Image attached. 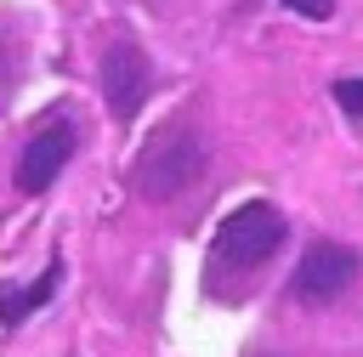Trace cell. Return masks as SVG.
I'll return each mask as SVG.
<instances>
[{"mask_svg":"<svg viewBox=\"0 0 363 357\" xmlns=\"http://www.w3.org/2000/svg\"><path fill=\"white\" fill-rule=\"evenodd\" d=\"M284 232H289V227H284L278 204L250 198V204H238V210L216 227V266H227V272H255V266H267V261L278 255Z\"/></svg>","mask_w":363,"mask_h":357,"instance_id":"6da1fadb","label":"cell"},{"mask_svg":"<svg viewBox=\"0 0 363 357\" xmlns=\"http://www.w3.org/2000/svg\"><path fill=\"white\" fill-rule=\"evenodd\" d=\"M284 6H289V11H301V17H312V23L335 11V0H284Z\"/></svg>","mask_w":363,"mask_h":357,"instance_id":"ba28073f","label":"cell"},{"mask_svg":"<svg viewBox=\"0 0 363 357\" xmlns=\"http://www.w3.org/2000/svg\"><path fill=\"white\" fill-rule=\"evenodd\" d=\"M102 91H108V108L119 119H130L147 96V57L136 40H113L108 57H102Z\"/></svg>","mask_w":363,"mask_h":357,"instance_id":"5b68a950","label":"cell"},{"mask_svg":"<svg viewBox=\"0 0 363 357\" xmlns=\"http://www.w3.org/2000/svg\"><path fill=\"white\" fill-rule=\"evenodd\" d=\"M57 283H62V261H51V266H45L34 283H23V289H17V283H0V323H23L28 312H40V306L57 295Z\"/></svg>","mask_w":363,"mask_h":357,"instance_id":"8992f818","label":"cell"},{"mask_svg":"<svg viewBox=\"0 0 363 357\" xmlns=\"http://www.w3.org/2000/svg\"><path fill=\"white\" fill-rule=\"evenodd\" d=\"M335 102L363 119V79H335Z\"/></svg>","mask_w":363,"mask_h":357,"instance_id":"52a82bcc","label":"cell"},{"mask_svg":"<svg viewBox=\"0 0 363 357\" xmlns=\"http://www.w3.org/2000/svg\"><path fill=\"white\" fill-rule=\"evenodd\" d=\"M199 170H204L199 136H193L187 125H164V130L142 147V159H136V187H142L147 198H176Z\"/></svg>","mask_w":363,"mask_h":357,"instance_id":"7a4b0ae2","label":"cell"},{"mask_svg":"<svg viewBox=\"0 0 363 357\" xmlns=\"http://www.w3.org/2000/svg\"><path fill=\"white\" fill-rule=\"evenodd\" d=\"M68 159H74V119H51V125L23 147V159H17V193H45V187L62 176Z\"/></svg>","mask_w":363,"mask_h":357,"instance_id":"277c9868","label":"cell"},{"mask_svg":"<svg viewBox=\"0 0 363 357\" xmlns=\"http://www.w3.org/2000/svg\"><path fill=\"white\" fill-rule=\"evenodd\" d=\"M363 272V261H357V249H346V244H312L306 255H301V266H295V300H306V306H323V300H335V295H346L352 289V278Z\"/></svg>","mask_w":363,"mask_h":357,"instance_id":"3957f363","label":"cell"}]
</instances>
